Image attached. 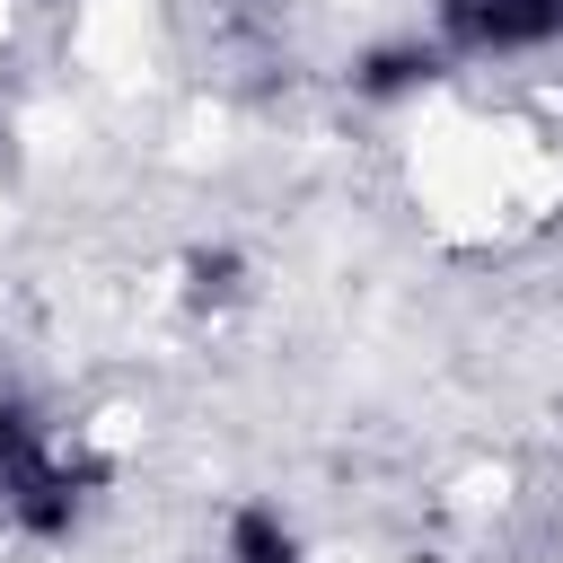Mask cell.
Returning <instances> with one entry per match:
<instances>
[{
    "label": "cell",
    "mask_w": 563,
    "mask_h": 563,
    "mask_svg": "<svg viewBox=\"0 0 563 563\" xmlns=\"http://www.w3.org/2000/svg\"><path fill=\"white\" fill-rule=\"evenodd\" d=\"M176 273H185V282H176V299H185L194 317H220V308H238V299H246V255H238V246H194Z\"/></svg>",
    "instance_id": "cell-5"
},
{
    "label": "cell",
    "mask_w": 563,
    "mask_h": 563,
    "mask_svg": "<svg viewBox=\"0 0 563 563\" xmlns=\"http://www.w3.org/2000/svg\"><path fill=\"white\" fill-rule=\"evenodd\" d=\"M220 554L229 563H308V537L282 501H229L220 519Z\"/></svg>",
    "instance_id": "cell-4"
},
{
    "label": "cell",
    "mask_w": 563,
    "mask_h": 563,
    "mask_svg": "<svg viewBox=\"0 0 563 563\" xmlns=\"http://www.w3.org/2000/svg\"><path fill=\"white\" fill-rule=\"evenodd\" d=\"M449 62H528L563 44V0H431Z\"/></svg>",
    "instance_id": "cell-2"
},
{
    "label": "cell",
    "mask_w": 563,
    "mask_h": 563,
    "mask_svg": "<svg viewBox=\"0 0 563 563\" xmlns=\"http://www.w3.org/2000/svg\"><path fill=\"white\" fill-rule=\"evenodd\" d=\"M106 466L26 396H0V519L35 545L79 537V519L97 510Z\"/></svg>",
    "instance_id": "cell-1"
},
{
    "label": "cell",
    "mask_w": 563,
    "mask_h": 563,
    "mask_svg": "<svg viewBox=\"0 0 563 563\" xmlns=\"http://www.w3.org/2000/svg\"><path fill=\"white\" fill-rule=\"evenodd\" d=\"M440 70H449L440 35H387V44H369V53L352 62V97H361V106H405V97H422Z\"/></svg>",
    "instance_id": "cell-3"
}]
</instances>
